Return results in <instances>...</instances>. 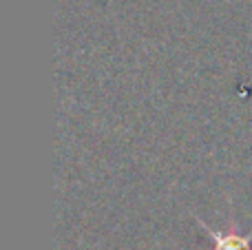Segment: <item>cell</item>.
I'll return each mask as SVG.
<instances>
[{"label":"cell","mask_w":252,"mask_h":250,"mask_svg":"<svg viewBox=\"0 0 252 250\" xmlns=\"http://www.w3.org/2000/svg\"><path fill=\"white\" fill-rule=\"evenodd\" d=\"M199 224L204 226L208 237L213 239L215 244L213 250H252V235H241L235 224H230L228 233H217V230L208 228L204 221H199Z\"/></svg>","instance_id":"1"}]
</instances>
